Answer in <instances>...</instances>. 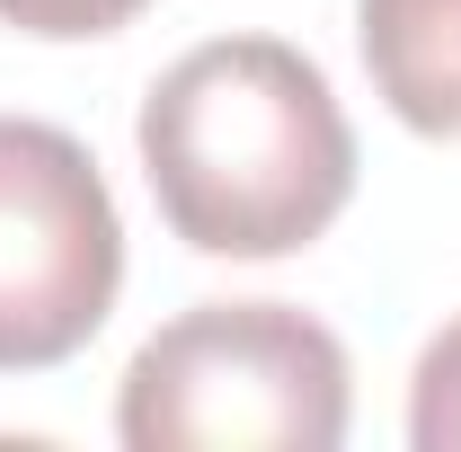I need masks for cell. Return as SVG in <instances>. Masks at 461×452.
Masks as SVG:
<instances>
[{
    "label": "cell",
    "mask_w": 461,
    "mask_h": 452,
    "mask_svg": "<svg viewBox=\"0 0 461 452\" xmlns=\"http://www.w3.org/2000/svg\"><path fill=\"white\" fill-rule=\"evenodd\" d=\"M142 177L195 258H293L355 195V133L329 71L285 36H213L142 98Z\"/></svg>",
    "instance_id": "cell-1"
},
{
    "label": "cell",
    "mask_w": 461,
    "mask_h": 452,
    "mask_svg": "<svg viewBox=\"0 0 461 452\" xmlns=\"http://www.w3.org/2000/svg\"><path fill=\"white\" fill-rule=\"evenodd\" d=\"M346 346L293 302H195L124 364L115 435L133 452H338Z\"/></svg>",
    "instance_id": "cell-2"
},
{
    "label": "cell",
    "mask_w": 461,
    "mask_h": 452,
    "mask_svg": "<svg viewBox=\"0 0 461 452\" xmlns=\"http://www.w3.org/2000/svg\"><path fill=\"white\" fill-rule=\"evenodd\" d=\"M124 293V222L89 142L0 115V373H54Z\"/></svg>",
    "instance_id": "cell-3"
},
{
    "label": "cell",
    "mask_w": 461,
    "mask_h": 452,
    "mask_svg": "<svg viewBox=\"0 0 461 452\" xmlns=\"http://www.w3.org/2000/svg\"><path fill=\"white\" fill-rule=\"evenodd\" d=\"M355 45L408 133H461V0H355Z\"/></svg>",
    "instance_id": "cell-4"
},
{
    "label": "cell",
    "mask_w": 461,
    "mask_h": 452,
    "mask_svg": "<svg viewBox=\"0 0 461 452\" xmlns=\"http://www.w3.org/2000/svg\"><path fill=\"white\" fill-rule=\"evenodd\" d=\"M408 444L461 452V320H444L417 355V373H408Z\"/></svg>",
    "instance_id": "cell-5"
},
{
    "label": "cell",
    "mask_w": 461,
    "mask_h": 452,
    "mask_svg": "<svg viewBox=\"0 0 461 452\" xmlns=\"http://www.w3.org/2000/svg\"><path fill=\"white\" fill-rule=\"evenodd\" d=\"M151 0H0V27L45 36V45H80V36H115L133 27Z\"/></svg>",
    "instance_id": "cell-6"
}]
</instances>
